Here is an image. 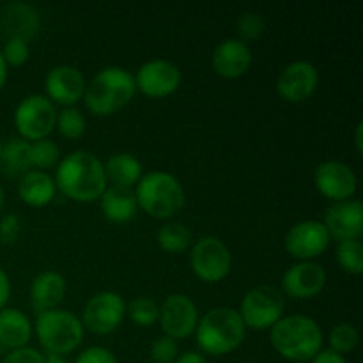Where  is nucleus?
I'll use <instances>...</instances> for the list:
<instances>
[{
	"instance_id": "nucleus-10",
	"label": "nucleus",
	"mask_w": 363,
	"mask_h": 363,
	"mask_svg": "<svg viewBox=\"0 0 363 363\" xmlns=\"http://www.w3.org/2000/svg\"><path fill=\"white\" fill-rule=\"evenodd\" d=\"M124 315H126V305L121 294L113 291H101L85 303L82 325L92 333L108 335L119 328Z\"/></svg>"
},
{
	"instance_id": "nucleus-21",
	"label": "nucleus",
	"mask_w": 363,
	"mask_h": 363,
	"mask_svg": "<svg viewBox=\"0 0 363 363\" xmlns=\"http://www.w3.org/2000/svg\"><path fill=\"white\" fill-rule=\"evenodd\" d=\"M55 181L45 170H30V172L23 174L20 184H18L20 199L32 208H43V206L50 204L52 199L55 197Z\"/></svg>"
},
{
	"instance_id": "nucleus-23",
	"label": "nucleus",
	"mask_w": 363,
	"mask_h": 363,
	"mask_svg": "<svg viewBox=\"0 0 363 363\" xmlns=\"http://www.w3.org/2000/svg\"><path fill=\"white\" fill-rule=\"evenodd\" d=\"M32 337V325L18 308L0 311V344L11 350L25 347Z\"/></svg>"
},
{
	"instance_id": "nucleus-11",
	"label": "nucleus",
	"mask_w": 363,
	"mask_h": 363,
	"mask_svg": "<svg viewBox=\"0 0 363 363\" xmlns=\"http://www.w3.org/2000/svg\"><path fill=\"white\" fill-rule=\"evenodd\" d=\"M160 326L170 339H186L195 333L199 323L197 305L186 294H170L160 307Z\"/></svg>"
},
{
	"instance_id": "nucleus-35",
	"label": "nucleus",
	"mask_w": 363,
	"mask_h": 363,
	"mask_svg": "<svg viewBox=\"0 0 363 363\" xmlns=\"http://www.w3.org/2000/svg\"><path fill=\"white\" fill-rule=\"evenodd\" d=\"M151 360L155 363H172L177 358V342L170 337L162 335L152 342L151 351Z\"/></svg>"
},
{
	"instance_id": "nucleus-41",
	"label": "nucleus",
	"mask_w": 363,
	"mask_h": 363,
	"mask_svg": "<svg viewBox=\"0 0 363 363\" xmlns=\"http://www.w3.org/2000/svg\"><path fill=\"white\" fill-rule=\"evenodd\" d=\"M174 363H206V358L201 353H195V351H186L181 357H177Z\"/></svg>"
},
{
	"instance_id": "nucleus-39",
	"label": "nucleus",
	"mask_w": 363,
	"mask_h": 363,
	"mask_svg": "<svg viewBox=\"0 0 363 363\" xmlns=\"http://www.w3.org/2000/svg\"><path fill=\"white\" fill-rule=\"evenodd\" d=\"M312 363H347L346 358L342 354L335 353L332 350H325L319 351L314 358H312Z\"/></svg>"
},
{
	"instance_id": "nucleus-19",
	"label": "nucleus",
	"mask_w": 363,
	"mask_h": 363,
	"mask_svg": "<svg viewBox=\"0 0 363 363\" xmlns=\"http://www.w3.org/2000/svg\"><path fill=\"white\" fill-rule=\"evenodd\" d=\"M252 52L241 39H223L213 52V67L223 78H238L248 71Z\"/></svg>"
},
{
	"instance_id": "nucleus-38",
	"label": "nucleus",
	"mask_w": 363,
	"mask_h": 363,
	"mask_svg": "<svg viewBox=\"0 0 363 363\" xmlns=\"http://www.w3.org/2000/svg\"><path fill=\"white\" fill-rule=\"evenodd\" d=\"M20 234V220L16 215H7L0 220V243H13Z\"/></svg>"
},
{
	"instance_id": "nucleus-31",
	"label": "nucleus",
	"mask_w": 363,
	"mask_h": 363,
	"mask_svg": "<svg viewBox=\"0 0 363 363\" xmlns=\"http://www.w3.org/2000/svg\"><path fill=\"white\" fill-rule=\"evenodd\" d=\"M358 332L353 325L350 323H339L332 328L328 337V342H330V350L335 351V353L344 354V353H350L357 347L358 344Z\"/></svg>"
},
{
	"instance_id": "nucleus-8",
	"label": "nucleus",
	"mask_w": 363,
	"mask_h": 363,
	"mask_svg": "<svg viewBox=\"0 0 363 363\" xmlns=\"http://www.w3.org/2000/svg\"><path fill=\"white\" fill-rule=\"evenodd\" d=\"M57 123L55 105L46 96H27L14 112V124L23 140H41L48 138Z\"/></svg>"
},
{
	"instance_id": "nucleus-3",
	"label": "nucleus",
	"mask_w": 363,
	"mask_h": 363,
	"mask_svg": "<svg viewBox=\"0 0 363 363\" xmlns=\"http://www.w3.org/2000/svg\"><path fill=\"white\" fill-rule=\"evenodd\" d=\"M247 337V326L240 312L230 307L211 308L195 328V339L206 354L222 357L238 350Z\"/></svg>"
},
{
	"instance_id": "nucleus-27",
	"label": "nucleus",
	"mask_w": 363,
	"mask_h": 363,
	"mask_svg": "<svg viewBox=\"0 0 363 363\" xmlns=\"http://www.w3.org/2000/svg\"><path fill=\"white\" fill-rule=\"evenodd\" d=\"M191 243V233L184 223L170 222L158 230V245L169 254L184 252Z\"/></svg>"
},
{
	"instance_id": "nucleus-13",
	"label": "nucleus",
	"mask_w": 363,
	"mask_h": 363,
	"mask_svg": "<svg viewBox=\"0 0 363 363\" xmlns=\"http://www.w3.org/2000/svg\"><path fill=\"white\" fill-rule=\"evenodd\" d=\"M314 183L326 199H332L335 202L350 201L358 186L357 174L353 172V169L335 160H328L315 167Z\"/></svg>"
},
{
	"instance_id": "nucleus-20",
	"label": "nucleus",
	"mask_w": 363,
	"mask_h": 363,
	"mask_svg": "<svg viewBox=\"0 0 363 363\" xmlns=\"http://www.w3.org/2000/svg\"><path fill=\"white\" fill-rule=\"evenodd\" d=\"M66 296V280L57 272H43L32 280L30 303L38 314L55 311Z\"/></svg>"
},
{
	"instance_id": "nucleus-9",
	"label": "nucleus",
	"mask_w": 363,
	"mask_h": 363,
	"mask_svg": "<svg viewBox=\"0 0 363 363\" xmlns=\"http://www.w3.org/2000/svg\"><path fill=\"white\" fill-rule=\"evenodd\" d=\"M190 264L199 279L208 284H216L229 275L233 257L227 245L220 238L204 236L195 241L190 254Z\"/></svg>"
},
{
	"instance_id": "nucleus-44",
	"label": "nucleus",
	"mask_w": 363,
	"mask_h": 363,
	"mask_svg": "<svg viewBox=\"0 0 363 363\" xmlns=\"http://www.w3.org/2000/svg\"><path fill=\"white\" fill-rule=\"evenodd\" d=\"M45 363H67V362L62 360V358H60V357H53V354H52V357H50Z\"/></svg>"
},
{
	"instance_id": "nucleus-43",
	"label": "nucleus",
	"mask_w": 363,
	"mask_h": 363,
	"mask_svg": "<svg viewBox=\"0 0 363 363\" xmlns=\"http://www.w3.org/2000/svg\"><path fill=\"white\" fill-rule=\"evenodd\" d=\"M6 78H7V64L6 60H4L2 52H0V89H2L4 84H6Z\"/></svg>"
},
{
	"instance_id": "nucleus-18",
	"label": "nucleus",
	"mask_w": 363,
	"mask_h": 363,
	"mask_svg": "<svg viewBox=\"0 0 363 363\" xmlns=\"http://www.w3.org/2000/svg\"><path fill=\"white\" fill-rule=\"evenodd\" d=\"M46 98L50 101L60 103L64 106H73L84 98L85 80L84 74L73 66H55L48 71L45 78Z\"/></svg>"
},
{
	"instance_id": "nucleus-2",
	"label": "nucleus",
	"mask_w": 363,
	"mask_h": 363,
	"mask_svg": "<svg viewBox=\"0 0 363 363\" xmlns=\"http://www.w3.org/2000/svg\"><path fill=\"white\" fill-rule=\"evenodd\" d=\"M269 340L277 353L287 360L307 362L321 351L323 330L307 315H287L269 328Z\"/></svg>"
},
{
	"instance_id": "nucleus-37",
	"label": "nucleus",
	"mask_w": 363,
	"mask_h": 363,
	"mask_svg": "<svg viewBox=\"0 0 363 363\" xmlns=\"http://www.w3.org/2000/svg\"><path fill=\"white\" fill-rule=\"evenodd\" d=\"M74 363H117V358L113 357L112 351L106 347H89V350L82 351L80 357L74 360Z\"/></svg>"
},
{
	"instance_id": "nucleus-47",
	"label": "nucleus",
	"mask_w": 363,
	"mask_h": 363,
	"mask_svg": "<svg viewBox=\"0 0 363 363\" xmlns=\"http://www.w3.org/2000/svg\"><path fill=\"white\" fill-rule=\"evenodd\" d=\"M247 363H252V362H247Z\"/></svg>"
},
{
	"instance_id": "nucleus-25",
	"label": "nucleus",
	"mask_w": 363,
	"mask_h": 363,
	"mask_svg": "<svg viewBox=\"0 0 363 363\" xmlns=\"http://www.w3.org/2000/svg\"><path fill=\"white\" fill-rule=\"evenodd\" d=\"M103 167H105L106 181H112L113 186L131 188L142 177V163L130 152H117L110 156Z\"/></svg>"
},
{
	"instance_id": "nucleus-17",
	"label": "nucleus",
	"mask_w": 363,
	"mask_h": 363,
	"mask_svg": "<svg viewBox=\"0 0 363 363\" xmlns=\"http://www.w3.org/2000/svg\"><path fill=\"white\" fill-rule=\"evenodd\" d=\"M325 227L330 238L339 241L360 240L363 234V206L360 201L335 202L325 215Z\"/></svg>"
},
{
	"instance_id": "nucleus-24",
	"label": "nucleus",
	"mask_w": 363,
	"mask_h": 363,
	"mask_svg": "<svg viewBox=\"0 0 363 363\" xmlns=\"http://www.w3.org/2000/svg\"><path fill=\"white\" fill-rule=\"evenodd\" d=\"M2 23L9 38L28 41L39 30V14L28 4H11L4 11Z\"/></svg>"
},
{
	"instance_id": "nucleus-12",
	"label": "nucleus",
	"mask_w": 363,
	"mask_h": 363,
	"mask_svg": "<svg viewBox=\"0 0 363 363\" xmlns=\"http://www.w3.org/2000/svg\"><path fill=\"white\" fill-rule=\"evenodd\" d=\"M330 234L325 223L318 220L298 222L286 234V250L300 261H312L328 248Z\"/></svg>"
},
{
	"instance_id": "nucleus-46",
	"label": "nucleus",
	"mask_w": 363,
	"mask_h": 363,
	"mask_svg": "<svg viewBox=\"0 0 363 363\" xmlns=\"http://www.w3.org/2000/svg\"><path fill=\"white\" fill-rule=\"evenodd\" d=\"M0 156H2V142H0Z\"/></svg>"
},
{
	"instance_id": "nucleus-28",
	"label": "nucleus",
	"mask_w": 363,
	"mask_h": 363,
	"mask_svg": "<svg viewBox=\"0 0 363 363\" xmlns=\"http://www.w3.org/2000/svg\"><path fill=\"white\" fill-rule=\"evenodd\" d=\"M363 247L360 240L339 241L337 247V261L342 266L344 272L350 275H360L363 272Z\"/></svg>"
},
{
	"instance_id": "nucleus-22",
	"label": "nucleus",
	"mask_w": 363,
	"mask_h": 363,
	"mask_svg": "<svg viewBox=\"0 0 363 363\" xmlns=\"http://www.w3.org/2000/svg\"><path fill=\"white\" fill-rule=\"evenodd\" d=\"M99 199H101L103 215L110 222L124 223L133 218L137 213V197L131 188L110 186L103 191Z\"/></svg>"
},
{
	"instance_id": "nucleus-45",
	"label": "nucleus",
	"mask_w": 363,
	"mask_h": 363,
	"mask_svg": "<svg viewBox=\"0 0 363 363\" xmlns=\"http://www.w3.org/2000/svg\"><path fill=\"white\" fill-rule=\"evenodd\" d=\"M2 208H4V190L2 186H0V211H2Z\"/></svg>"
},
{
	"instance_id": "nucleus-7",
	"label": "nucleus",
	"mask_w": 363,
	"mask_h": 363,
	"mask_svg": "<svg viewBox=\"0 0 363 363\" xmlns=\"http://www.w3.org/2000/svg\"><path fill=\"white\" fill-rule=\"evenodd\" d=\"M286 301L277 287L257 286L245 294L240 307V315L245 326L252 330L272 328L284 314Z\"/></svg>"
},
{
	"instance_id": "nucleus-6",
	"label": "nucleus",
	"mask_w": 363,
	"mask_h": 363,
	"mask_svg": "<svg viewBox=\"0 0 363 363\" xmlns=\"http://www.w3.org/2000/svg\"><path fill=\"white\" fill-rule=\"evenodd\" d=\"M35 332L41 346L53 357L73 353L84 340V325L69 311H55L38 314Z\"/></svg>"
},
{
	"instance_id": "nucleus-15",
	"label": "nucleus",
	"mask_w": 363,
	"mask_h": 363,
	"mask_svg": "<svg viewBox=\"0 0 363 363\" xmlns=\"http://www.w3.org/2000/svg\"><path fill=\"white\" fill-rule=\"evenodd\" d=\"M319 73L314 64L307 60L291 62L280 71L277 78V91L280 98L289 103H301L314 94L318 87Z\"/></svg>"
},
{
	"instance_id": "nucleus-36",
	"label": "nucleus",
	"mask_w": 363,
	"mask_h": 363,
	"mask_svg": "<svg viewBox=\"0 0 363 363\" xmlns=\"http://www.w3.org/2000/svg\"><path fill=\"white\" fill-rule=\"evenodd\" d=\"M46 360L43 358V354L39 353L34 347H18L13 350L9 354L4 357V360L0 363H45Z\"/></svg>"
},
{
	"instance_id": "nucleus-30",
	"label": "nucleus",
	"mask_w": 363,
	"mask_h": 363,
	"mask_svg": "<svg viewBox=\"0 0 363 363\" xmlns=\"http://www.w3.org/2000/svg\"><path fill=\"white\" fill-rule=\"evenodd\" d=\"M126 314L135 325L138 326H151L152 323L158 321L160 307L151 300V298H135L126 307Z\"/></svg>"
},
{
	"instance_id": "nucleus-1",
	"label": "nucleus",
	"mask_w": 363,
	"mask_h": 363,
	"mask_svg": "<svg viewBox=\"0 0 363 363\" xmlns=\"http://www.w3.org/2000/svg\"><path fill=\"white\" fill-rule=\"evenodd\" d=\"M53 181L66 197L78 202L96 201L106 190L103 162L89 151H74L60 160Z\"/></svg>"
},
{
	"instance_id": "nucleus-14",
	"label": "nucleus",
	"mask_w": 363,
	"mask_h": 363,
	"mask_svg": "<svg viewBox=\"0 0 363 363\" xmlns=\"http://www.w3.org/2000/svg\"><path fill=\"white\" fill-rule=\"evenodd\" d=\"M181 84V71L170 60L155 59L142 64L135 77V85L145 96L151 98H165L177 91Z\"/></svg>"
},
{
	"instance_id": "nucleus-16",
	"label": "nucleus",
	"mask_w": 363,
	"mask_h": 363,
	"mask_svg": "<svg viewBox=\"0 0 363 363\" xmlns=\"http://www.w3.org/2000/svg\"><path fill=\"white\" fill-rule=\"evenodd\" d=\"M326 284V272L321 264L301 261L291 266L282 277V289L294 300H308L323 291Z\"/></svg>"
},
{
	"instance_id": "nucleus-42",
	"label": "nucleus",
	"mask_w": 363,
	"mask_h": 363,
	"mask_svg": "<svg viewBox=\"0 0 363 363\" xmlns=\"http://www.w3.org/2000/svg\"><path fill=\"white\" fill-rule=\"evenodd\" d=\"M362 133H363V123L357 124V130H354V144H357L358 152L363 151V140H362Z\"/></svg>"
},
{
	"instance_id": "nucleus-5",
	"label": "nucleus",
	"mask_w": 363,
	"mask_h": 363,
	"mask_svg": "<svg viewBox=\"0 0 363 363\" xmlns=\"http://www.w3.org/2000/svg\"><path fill=\"white\" fill-rule=\"evenodd\" d=\"M137 204L155 218H170L184 206L183 184L169 172L152 170L140 177L137 184Z\"/></svg>"
},
{
	"instance_id": "nucleus-40",
	"label": "nucleus",
	"mask_w": 363,
	"mask_h": 363,
	"mask_svg": "<svg viewBox=\"0 0 363 363\" xmlns=\"http://www.w3.org/2000/svg\"><path fill=\"white\" fill-rule=\"evenodd\" d=\"M9 293H11V287H9V279H7L6 272L0 268V311L6 307L7 300H9Z\"/></svg>"
},
{
	"instance_id": "nucleus-4",
	"label": "nucleus",
	"mask_w": 363,
	"mask_h": 363,
	"mask_svg": "<svg viewBox=\"0 0 363 363\" xmlns=\"http://www.w3.org/2000/svg\"><path fill=\"white\" fill-rule=\"evenodd\" d=\"M137 92L135 77L123 67L110 66L98 71L89 85H85V106L94 116H110L133 99Z\"/></svg>"
},
{
	"instance_id": "nucleus-32",
	"label": "nucleus",
	"mask_w": 363,
	"mask_h": 363,
	"mask_svg": "<svg viewBox=\"0 0 363 363\" xmlns=\"http://www.w3.org/2000/svg\"><path fill=\"white\" fill-rule=\"evenodd\" d=\"M30 158H32V167H38V169H50V167L55 165L60 158V149L50 138H41V140H35L34 144H30Z\"/></svg>"
},
{
	"instance_id": "nucleus-26",
	"label": "nucleus",
	"mask_w": 363,
	"mask_h": 363,
	"mask_svg": "<svg viewBox=\"0 0 363 363\" xmlns=\"http://www.w3.org/2000/svg\"><path fill=\"white\" fill-rule=\"evenodd\" d=\"M4 170L7 176H23L30 172L32 158H30V144L23 138H13L2 145V156H0Z\"/></svg>"
},
{
	"instance_id": "nucleus-34",
	"label": "nucleus",
	"mask_w": 363,
	"mask_h": 363,
	"mask_svg": "<svg viewBox=\"0 0 363 363\" xmlns=\"http://www.w3.org/2000/svg\"><path fill=\"white\" fill-rule=\"evenodd\" d=\"M0 52H2L6 64H11V66H21V64L27 62L28 55H30L28 43L20 38L7 39L6 46H4V50H0Z\"/></svg>"
},
{
	"instance_id": "nucleus-29",
	"label": "nucleus",
	"mask_w": 363,
	"mask_h": 363,
	"mask_svg": "<svg viewBox=\"0 0 363 363\" xmlns=\"http://www.w3.org/2000/svg\"><path fill=\"white\" fill-rule=\"evenodd\" d=\"M55 126L59 128L60 135L66 138H80L85 133L87 128V121H85L84 113L74 106H66L62 112H57V123Z\"/></svg>"
},
{
	"instance_id": "nucleus-33",
	"label": "nucleus",
	"mask_w": 363,
	"mask_h": 363,
	"mask_svg": "<svg viewBox=\"0 0 363 363\" xmlns=\"http://www.w3.org/2000/svg\"><path fill=\"white\" fill-rule=\"evenodd\" d=\"M266 20L259 13H243L238 20V32L245 41L257 39L264 32Z\"/></svg>"
}]
</instances>
